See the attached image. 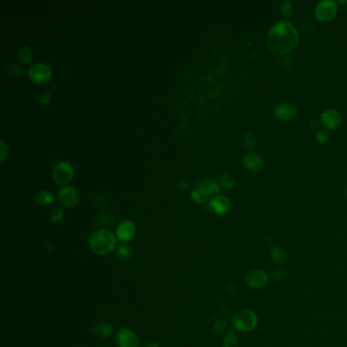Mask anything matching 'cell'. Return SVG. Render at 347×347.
<instances>
[{"label": "cell", "instance_id": "obj_1", "mask_svg": "<svg viewBox=\"0 0 347 347\" xmlns=\"http://www.w3.org/2000/svg\"><path fill=\"white\" fill-rule=\"evenodd\" d=\"M269 49L275 54H287L291 52L298 43L296 29L288 22H279L269 31L267 37Z\"/></svg>", "mask_w": 347, "mask_h": 347}, {"label": "cell", "instance_id": "obj_2", "mask_svg": "<svg viewBox=\"0 0 347 347\" xmlns=\"http://www.w3.org/2000/svg\"><path fill=\"white\" fill-rule=\"evenodd\" d=\"M116 236L106 229L94 231L89 237V247L97 255L103 256L111 253L116 247Z\"/></svg>", "mask_w": 347, "mask_h": 347}, {"label": "cell", "instance_id": "obj_3", "mask_svg": "<svg viewBox=\"0 0 347 347\" xmlns=\"http://www.w3.org/2000/svg\"><path fill=\"white\" fill-rule=\"evenodd\" d=\"M233 327L242 333H248L257 326V316L250 310H241L237 312L232 318Z\"/></svg>", "mask_w": 347, "mask_h": 347}, {"label": "cell", "instance_id": "obj_4", "mask_svg": "<svg viewBox=\"0 0 347 347\" xmlns=\"http://www.w3.org/2000/svg\"><path fill=\"white\" fill-rule=\"evenodd\" d=\"M28 75L33 82L37 84H45L51 79L52 71L45 63H35L29 68Z\"/></svg>", "mask_w": 347, "mask_h": 347}, {"label": "cell", "instance_id": "obj_5", "mask_svg": "<svg viewBox=\"0 0 347 347\" xmlns=\"http://www.w3.org/2000/svg\"><path fill=\"white\" fill-rule=\"evenodd\" d=\"M52 176L56 184L66 185L72 180L74 176L73 166L67 161H61L55 165Z\"/></svg>", "mask_w": 347, "mask_h": 347}, {"label": "cell", "instance_id": "obj_6", "mask_svg": "<svg viewBox=\"0 0 347 347\" xmlns=\"http://www.w3.org/2000/svg\"><path fill=\"white\" fill-rule=\"evenodd\" d=\"M117 347H140V340L131 329L121 328L115 336Z\"/></svg>", "mask_w": 347, "mask_h": 347}, {"label": "cell", "instance_id": "obj_7", "mask_svg": "<svg viewBox=\"0 0 347 347\" xmlns=\"http://www.w3.org/2000/svg\"><path fill=\"white\" fill-rule=\"evenodd\" d=\"M338 12V7L336 2L326 0L318 4L316 8V18L322 22H328L335 18Z\"/></svg>", "mask_w": 347, "mask_h": 347}, {"label": "cell", "instance_id": "obj_8", "mask_svg": "<svg viewBox=\"0 0 347 347\" xmlns=\"http://www.w3.org/2000/svg\"><path fill=\"white\" fill-rule=\"evenodd\" d=\"M136 232H137V227L135 223L131 220H125L117 226L115 236L120 242L126 243L128 241H131L135 237Z\"/></svg>", "mask_w": 347, "mask_h": 347}, {"label": "cell", "instance_id": "obj_9", "mask_svg": "<svg viewBox=\"0 0 347 347\" xmlns=\"http://www.w3.org/2000/svg\"><path fill=\"white\" fill-rule=\"evenodd\" d=\"M59 203L67 208L76 206L79 201V194L73 187H63L58 192Z\"/></svg>", "mask_w": 347, "mask_h": 347}, {"label": "cell", "instance_id": "obj_10", "mask_svg": "<svg viewBox=\"0 0 347 347\" xmlns=\"http://www.w3.org/2000/svg\"><path fill=\"white\" fill-rule=\"evenodd\" d=\"M269 281V276L262 270H252L249 271L245 276V283L248 287L252 289L263 288L267 285Z\"/></svg>", "mask_w": 347, "mask_h": 347}, {"label": "cell", "instance_id": "obj_11", "mask_svg": "<svg viewBox=\"0 0 347 347\" xmlns=\"http://www.w3.org/2000/svg\"><path fill=\"white\" fill-rule=\"evenodd\" d=\"M297 115L296 108L290 103H282L274 109V116L281 121H290Z\"/></svg>", "mask_w": 347, "mask_h": 347}, {"label": "cell", "instance_id": "obj_12", "mask_svg": "<svg viewBox=\"0 0 347 347\" xmlns=\"http://www.w3.org/2000/svg\"><path fill=\"white\" fill-rule=\"evenodd\" d=\"M209 206L214 213L223 216L230 210V201L225 196H216L211 200Z\"/></svg>", "mask_w": 347, "mask_h": 347}, {"label": "cell", "instance_id": "obj_13", "mask_svg": "<svg viewBox=\"0 0 347 347\" xmlns=\"http://www.w3.org/2000/svg\"><path fill=\"white\" fill-rule=\"evenodd\" d=\"M244 167L251 172H261L264 167V161L262 157L256 153H247L242 159Z\"/></svg>", "mask_w": 347, "mask_h": 347}, {"label": "cell", "instance_id": "obj_14", "mask_svg": "<svg viewBox=\"0 0 347 347\" xmlns=\"http://www.w3.org/2000/svg\"><path fill=\"white\" fill-rule=\"evenodd\" d=\"M321 121L327 128L335 129L341 124L342 117L337 110L329 109V110H326L322 113Z\"/></svg>", "mask_w": 347, "mask_h": 347}, {"label": "cell", "instance_id": "obj_15", "mask_svg": "<svg viewBox=\"0 0 347 347\" xmlns=\"http://www.w3.org/2000/svg\"><path fill=\"white\" fill-rule=\"evenodd\" d=\"M198 190L204 192L205 194H207L208 196L210 195H215L220 191V185L218 183H216L215 181H211V180H202L198 183L197 188Z\"/></svg>", "mask_w": 347, "mask_h": 347}, {"label": "cell", "instance_id": "obj_16", "mask_svg": "<svg viewBox=\"0 0 347 347\" xmlns=\"http://www.w3.org/2000/svg\"><path fill=\"white\" fill-rule=\"evenodd\" d=\"M92 333L96 338L101 339V340H105V339H108L113 334V328L110 324L101 323V324H97L93 327Z\"/></svg>", "mask_w": 347, "mask_h": 347}, {"label": "cell", "instance_id": "obj_17", "mask_svg": "<svg viewBox=\"0 0 347 347\" xmlns=\"http://www.w3.org/2000/svg\"><path fill=\"white\" fill-rule=\"evenodd\" d=\"M35 202L40 206H48L53 203L54 196L49 191H40L34 197Z\"/></svg>", "mask_w": 347, "mask_h": 347}, {"label": "cell", "instance_id": "obj_18", "mask_svg": "<svg viewBox=\"0 0 347 347\" xmlns=\"http://www.w3.org/2000/svg\"><path fill=\"white\" fill-rule=\"evenodd\" d=\"M115 253H116L117 257L119 259H122V261H128V259L133 258V256H134L133 250L126 245H119L118 247H116Z\"/></svg>", "mask_w": 347, "mask_h": 347}, {"label": "cell", "instance_id": "obj_19", "mask_svg": "<svg viewBox=\"0 0 347 347\" xmlns=\"http://www.w3.org/2000/svg\"><path fill=\"white\" fill-rule=\"evenodd\" d=\"M33 52L29 46H23L19 50V59L23 64H29L32 61Z\"/></svg>", "mask_w": 347, "mask_h": 347}, {"label": "cell", "instance_id": "obj_20", "mask_svg": "<svg viewBox=\"0 0 347 347\" xmlns=\"http://www.w3.org/2000/svg\"><path fill=\"white\" fill-rule=\"evenodd\" d=\"M223 347H238V338L232 329H230L226 334Z\"/></svg>", "mask_w": 347, "mask_h": 347}, {"label": "cell", "instance_id": "obj_21", "mask_svg": "<svg viewBox=\"0 0 347 347\" xmlns=\"http://www.w3.org/2000/svg\"><path fill=\"white\" fill-rule=\"evenodd\" d=\"M191 197L193 199L194 202L196 203H204L209 199V196L207 194H205L204 192L196 189L191 193Z\"/></svg>", "mask_w": 347, "mask_h": 347}, {"label": "cell", "instance_id": "obj_22", "mask_svg": "<svg viewBox=\"0 0 347 347\" xmlns=\"http://www.w3.org/2000/svg\"><path fill=\"white\" fill-rule=\"evenodd\" d=\"M271 257L274 262L279 263V262H282L283 259L285 258V253H284L282 248L276 246V247H273L271 249Z\"/></svg>", "mask_w": 347, "mask_h": 347}, {"label": "cell", "instance_id": "obj_23", "mask_svg": "<svg viewBox=\"0 0 347 347\" xmlns=\"http://www.w3.org/2000/svg\"><path fill=\"white\" fill-rule=\"evenodd\" d=\"M63 216H64L63 209L55 208L50 215V222L51 223H58L63 219Z\"/></svg>", "mask_w": 347, "mask_h": 347}, {"label": "cell", "instance_id": "obj_24", "mask_svg": "<svg viewBox=\"0 0 347 347\" xmlns=\"http://www.w3.org/2000/svg\"><path fill=\"white\" fill-rule=\"evenodd\" d=\"M281 13L284 17H289L292 13V4L290 2H284L281 6Z\"/></svg>", "mask_w": 347, "mask_h": 347}, {"label": "cell", "instance_id": "obj_25", "mask_svg": "<svg viewBox=\"0 0 347 347\" xmlns=\"http://www.w3.org/2000/svg\"><path fill=\"white\" fill-rule=\"evenodd\" d=\"M329 138H330V135L328 131H320L317 135V141L319 144H322V145L327 143Z\"/></svg>", "mask_w": 347, "mask_h": 347}, {"label": "cell", "instance_id": "obj_26", "mask_svg": "<svg viewBox=\"0 0 347 347\" xmlns=\"http://www.w3.org/2000/svg\"><path fill=\"white\" fill-rule=\"evenodd\" d=\"M255 143H256V140H255V137L252 133H247L245 135V145L247 148L249 149H252L254 146H255Z\"/></svg>", "mask_w": 347, "mask_h": 347}, {"label": "cell", "instance_id": "obj_27", "mask_svg": "<svg viewBox=\"0 0 347 347\" xmlns=\"http://www.w3.org/2000/svg\"><path fill=\"white\" fill-rule=\"evenodd\" d=\"M222 184L224 185V187H225L226 189H232V188L235 186L234 180H233L231 177H229L228 175H225V176L223 177V179H222Z\"/></svg>", "mask_w": 347, "mask_h": 347}, {"label": "cell", "instance_id": "obj_28", "mask_svg": "<svg viewBox=\"0 0 347 347\" xmlns=\"http://www.w3.org/2000/svg\"><path fill=\"white\" fill-rule=\"evenodd\" d=\"M40 98V102L42 104H48L51 101V93L50 92H43L39 95Z\"/></svg>", "mask_w": 347, "mask_h": 347}, {"label": "cell", "instance_id": "obj_29", "mask_svg": "<svg viewBox=\"0 0 347 347\" xmlns=\"http://www.w3.org/2000/svg\"><path fill=\"white\" fill-rule=\"evenodd\" d=\"M0 151H2V153H0V160L4 161L6 159V156L8 155V152H9L8 146L4 140H2V142H0Z\"/></svg>", "mask_w": 347, "mask_h": 347}, {"label": "cell", "instance_id": "obj_30", "mask_svg": "<svg viewBox=\"0 0 347 347\" xmlns=\"http://www.w3.org/2000/svg\"><path fill=\"white\" fill-rule=\"evenodd\" d=\"M10 72L11 74H14V75H21L23 73V69L20 66L12 64L10 66Z\"/></svg>", "mask_w": 347, "mask_h": 347}, {"label": "cell", "instance_id": "obj_31", "mask_svg": "<svg viewBox=\"0 0 347 347\" xmlns=\"http://www.w3.org/2000/svg\"><path fill=\"white\" fill-rule=\"evenodd\" d=\"M179 187H180L181 189H183V190H186V189H189L190 184L187 183V182H185V181H182V182L179 184Z\"/></svg>", "mask_w": 347, "mask_h": 347}, {"label": "cell", "instance_id": "obj_32", "mask_svg": "<svg viewBox=\"0 0 347 347\" xmlns=\"http://www.w3.org/2000/svg\"><path fill=\"white\" fill-rule=\"evenodd\" d=\"M144 347H160V345L158 343H155V342H152V343H149L147 345H145Z\"/></svg>", "mask_w": 347, "mask_h": 347}, {"label": "cell", "instance_id": "obj_33", "mask_svg": "<svg viewBox=\"0 0 347 347\" xmlns=\"http://www.w3.org/2000/svg\"><path fill=\"white\" fill-rule=\"evenodd\" d=\"M346 196H347V190H346Z\"/></svg>", "mask_w": 347, "mask_h": 347}]
</instances>
